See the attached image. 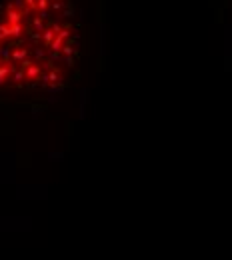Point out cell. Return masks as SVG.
I'll use <instances>...</instances> for the list:
<instances>
[{
  "mask_svg": "<svg viewBox=\"0 0 232 260\" xmlns=\"http://www.w3.org/2000/svg\"><path fill=\"white\" fill-rule=\"evenodd\" d=\"M70 0H0V92L64 88L80 52Z\"/></svg>",
  "mask_w": 232,
  "mask_h": 260,
  "instance_id": "6da1fadb",
  "label": "cell"
}]
</instances>
